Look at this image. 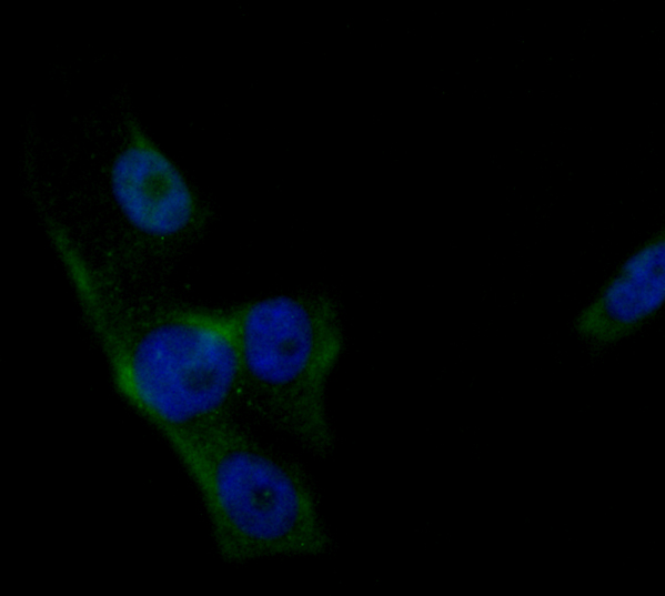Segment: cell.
<instances>
[{
  "label": "cell",
  "mask_w": 665,
  "mask_h": 596,
  "mask_svg": "<svg viewBox=\"0 0 665 596\" xmlns=\"http://www.w3.org/2000/svg\"><path fill=\"white\" fill-rule=\"evenodd\" d=\"M46 230L123 402L167 443L230 420L240 398L232 312L135 301L61 223L48 218Z\"/></svg>",
  "instance_id": "obj_1"
},
{
  "label": "cell",
  "mask_w": 665,
  "mask_h": 596,
  "mask_svg": "<svg viewBox=\"0 0 665 596\" xmlns=\"http://www.w3.org/2000/svg\"><path fill=\"white\" fill-rule=\"evenodd\" d=\"M229 562L323 553L329 537L300 469L231 420L168 443Z\"/></svg>",
  "instance_id": "obj_2"
},
{
  "label": "cell",
  "mask_w": 665,
  "mask_h": 596,
  "mask_svg": "<svg viewBox=\"0 0 665 596\" xmlns=\"http://www.w3.org/2000/svg\"><path fill=\"white\" fill-rule=\"evenodd\" d=\"M240 398L316 454L333 434L325 387L342 350L337 311L323 295H276L231 310Z\"/></svg>",
  "instance_id": "obj_3"
},
{
  "label": "cell",
  "mask_w": 665,
  "mask_h": 596,
  "mask_svg": "<svg viewBox=\"0 0 665 596\" xmlns=\"http://www.w3.org/2000/svg\"><path fill=\"white\" fill-rule=\"evenodd\" d=\"M109 183L121 216L150 241L179 240L205 220L200 196L182 169L135 117L125 121Z\"/></svg>",
  "instance_id": "obj_4"
},
{
  "label": "cell",
  "mask_w": 665,
  "mask_h": 596,
  "mask_svg": "<svg viewBox=\"0 0 665 596\" xmlns=\"http://www.w3.org/2000/svg\"><path fill=\"white\" fill-rule=\"evenodd\" d=\"M665 301V234L657 230L618 266L576 316L574 327L596 345L617 343L646 324Z\"/></svg>",
  "instance_id": "obj_5"
}]
</instances>
